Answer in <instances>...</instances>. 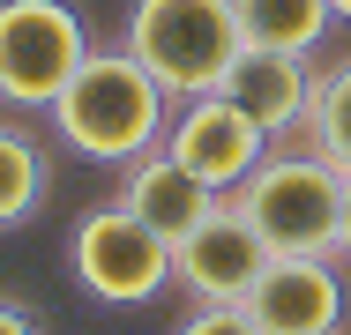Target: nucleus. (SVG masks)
Here are the masks:
<instances>
[{"label":"nucleus","instance_id":"f257e3e1","mask_svg":"<svg viewBox=\"0 0 351 335\" xmlns=\"http://www.w3.org/2000/svg\"><path fill=\"white\" fill-rule=\"evenodd\" d=\"M45 112H53V134L68 142L75 157L128 172L135 157H149V149L165 142L172 97L157 90V75H149L128 45H112V53L90 45V60L75 67V82L45 105Z\"/></svg>","mask_w":351,"mask_h":335},{"label":"nucleus","instance_id":"f03ea898","mask_svg":"<svg viewBox=\"0 0 351 335\" xmlns=\"http://www.w3.org/2000/svg\"><path fill=\"white\" fill-rule=\"evenodd\" d=\"M172 105L224 90L232 60L247 53L239 38V8L232 0H135L128 8V38H120Z\"/></svg>","mask_w":351,"mask_h":335},{"label":"nucleus","instance_id":"7ed1b4c3","mask_svg":"<svg viewBox=\"0 0 351 335\" xmlns=\"http://www.w3.org/2000/svg\"><path fill=\"white\" fill-rule=\"evenodd\" d=\"M247 224L269 239V254H322L337 261V231H344V172L306 142V149H269L262 172L239 187Z\"/></svg>","mask_w":351,"mask_h":335},{"label":"nucleus","instance_id":"20e7f679","mask_svg":"<svg viewBox=\"0 0 351 335\" xmlns=\"http://www.w3.org/2000/svg\"><path fill=\"white\" fill-rule=\"evenodd\" d=\"M90 60V30L68 0H0V105L45 112Z\"/></svg>","mask_w":351,"mask_h":335},{"label":"nucleus","instance_id":"39448f33","mask_svg":"<svg viewBox=\"0 0 351 335\" xmlns=\"http://www.w3.org/2000/svg\"><path fill=\"white\" fill-rule=\"evenodd\" d=\"M68 261H75V283L105 306H157L172 291V246L120 201H105L75 224Z\"/></svg>","mask_w":351,"mask_h":335},{"label":"nucleus","instance_id":"423d86ee","mask_svg":"<svg viewBox=\"0 0 351 335\" xmlns=\"http://www.w3.org/2000/svg\"><path fill=\"white\" fill-rule=\"evenodd\" d=\"M269 261H277L269 239L247 224L239 201L224 194L210 216L172 246V283H180L195 306H247V291L262 283V268H269Z\"/></svg>","mask_w":351,"mask_h":335},{"label":"nucleus","instance_id":"0eeeda50","mask_svg":"<svg viewBox=\"0 0 351 335\" xmlns=\"http://www.w3.org/2000/svg\"><path fill=\"white\" fill-rule=\"evenodd\" d=\"M165 149H172L180 172H195L210 194H239V187L262 172V157H269L277 142L254 127L224 90H210V97H187V105L165 120Z\"/></svg>","mask_w":351,"mask_h":335},{"label":"nucleus","instance_id":"6e6552de","mask_svg":"<svg viewBox=\"0 0 351 335\" xmlns=\"http://www.w3.org/2000/svg\"><path fill=\"white\" fill-rule=\"evenodd\" d=\"M247 313L262 335H337L344 321V276L322 254H277L247 291Z\"/></svg>","mask_w":351,"mask_h":335},{"label":"nucleus","instance_id":"1a4fd4ad","mask_svg":"<svg viewBox=\"0 0 351 335\" xmlns=\"http://www.w3.org/2000/svg\"><path fill=\"white\" fill-rule=\"evenodd\" d=\"M314 90H322V75L299 60V53H262V45H247V53L232 60V75H224V97L269 134V142H291V134L306 142Z\"/></svg>","mask_w":351,"mask_h":335},{"label":"nucleus","instance_id":"9d476101","mask_svg":"<svg viewBox=\"0 0 351 335\" xmlns=\"http://www.w3.org/2000/svg\"><path fill=\"white\" fill-rule=\"evenodd\" d=\"M217 201H224V194H210L195 172H180V157H172L165 142H157L149 157H135V164H128V179H120V209H135L165 246H180V239L210 216Z\"/></svg>","mask_w":351,"mask_h":335},{"label":"nucleus","instance_id":"9b49d317","mask_svg":"<svg viewBox=\"0 0 351 335\" xmlns=\"http://www.w3.org/2000/svg\"><path fill=\"white\" fill-rule=\"evenodd\" d=\"M239 8V38L262 45V53H299L314 60V45L329 38V0H232Z\"/></svg>","mask_w":351,"mask_h":335},{"label":"nucleus","instance_id":"f8f14e48","mask_svg":"<svg viewBox=\"0 0 351 335\" xmlns=\"http://www.w3.org/2000/svg\"><path fill=\"white\" fill-rule=\"evenodd\" d=\"M45 187H53V157H45V142L23 127V120H0V231L30 224L38 201H45Z\"/></svg>","mask_w":351,"mask_h":335},{"label":"nucleus","instance_id":"ddd939ff","mask_svg":"<svg viewBox=\"0 0 351 335\" xmlns=\"http://www.w3.org/2000/svg\"><path fill=\"white\" fill-rule=\"evenodd\" d=\"M306 142L351 179V53L322 67V90H314V120H306Z\"/></svg>","mask_w":351,"mask_h":335},{"label":"nucleus","instance_id":"4468645a","mask_svg":"<svg viewBox=\"0 0 351 335\" xmlns=\"http://www.w3.org/2000/svg\"><path fill=\"white\" fill-rule=\"evenodd\" d=\"M180 335H262V328H254L247 306H195V313L180 321Z\"/></svg>","mask_w":351,"mask_h":335},{"label":"nucleus","instance_id":"2eb2a0df","mask_svg":"<svg viewBox=\"0 0 351 335\" xmlns=\"http://www.w3.org/2000/svg\"><path fill=\"white\" fill-rule=\"evenodd\" d=\"M0 335H38V313L23 298H0Z\"/></svg>","mask_w":351,"mask_h":335},{"label":"nucleus","instance_id":"dca6fc26","mask_svg":"<svg viewBox=\"0 0 351 335\" xmlns=\"http://www.w3.org/2000/svg\"><path fill=\"white\" fill-rule=\"evenodd\" d=\"M337 254L351 261V179H344V231H337Z\"/></svg>","mask_w":351,"mask_h":335},{"label":"nucleus","instance_id":"f3484780","mask_svg":"<svg viewBox=\"0 0 351 335\" xmlns=\"http://www.w3.org/2000/svg\"><path fill=\"white\" fill-rule=\"evenodd\" d=\"M329 15H337V23H351V0H329Z\"/></svg>","mask_w":351,"mask_h":335}]
</instances>
